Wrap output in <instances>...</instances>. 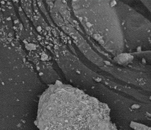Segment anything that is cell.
Wrapping results in <instances>:
<instances>
[{
  "label": "cell",
  "instance_id": "cell-1",
  "mask_svg": "<svg viewBox=\"0 0 151 130\" xmlns=\"http://www.w3.org/2000/svg\"><path fill=\"white\" fill-rule=\"evenodd\" d=\"M132 126L134 130H151V127L142 123L133 122Z\"/></svg>",
  "mask_w": 151,
  "mask_h": 130
},
{
  "label": "cell",
  "instance_id": "cell-2",
  "mask_svg": "<svg viewBox=\"0 0 151 130\" xmlns=\"http://www.w3.org/2000/svg\"><path fill=\"white\" fill-rule=\"evenodd\" d=\"M144 3L145 4V5L147 6L148 9L150 10L151 12V1H145Z\"/></svg>",
  "mask_w": 151,
  "mask_h": 130
}]
</instances>
